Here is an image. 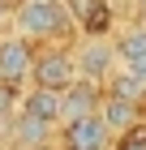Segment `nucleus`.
Returning <instances> with one entry per match:
<instances>
[{
  "label": "nucleus",
  "instance_id": "obj_1",
  "mask_svg": "<svg viewBox=\"0 0 146 150\" xmlns=\"http://www.w3.org/2000/svg\"><path fill=\"white\" fill-rule=\"evenodd\" d=\"M13 26L30 43H60V39H69L78 30L73 13L65 9V0H22L13 9Z\"/></svg>",
  "mask_w": 146,
  "mask_h": 150
},
{
  "label": "nucleus",
  "instance_id": "obj_2",
  "mask_svg": "<svg viewBox=\"0 0 146 150\" xmlns=\"http://www.w3.org/2000/svg\"><path fill=\"white\" fill-rule=\"evenodd\" d=\"M78 81V60L73 52L60 43L43 47V52H34V64H30V86H47V90H65Z\"/></svg>",
  "mask_w": 146,
  "mask_h": 150
},
{
  "label": "nucleus",
  "instance_id": "obj_3",
  "mask_svg": "<svg viewBox=\"0 0 146 150\" xmlns=\"http://www.w3.org/2000/svg\"><path fill=\"white\" fill-rule=\"evenodd\" d=\"M73 60H78V77L95 81V86H103V81L116 73V43L108 35H86L82 39V47L73 52Z\"/></svg>",
  "mask_w": 146,
  "mask_h": 150
},
{
  "label": "nucleus",
  "instance_id": "obj_4",
  "mask_svg": "<svg viewBox=\"0 0 146 150\" xmlns=\"http://www.w3.org/2000/svg\"><path fill=\"white\" fill-rule=\"evenodd\" d=\"M60 129V137L56 146L60 150H108L112 146V133H108V125L99 120V112H90V116H78V120H65Z\"/></svg>",
  "mask_w": 146,
  "mask_h": 150
},
{
  "label": "nucleus",
  "instance_id": "obj_5",
  "mask_svg": "<svg viewBox=\"0 0 146 150\" xmlns=\"http://www.w3.org/2000/svg\"><path fill=\"white\" fill-rule=\"evenodd\" d=\"M30 64H34V43L22 35H4L0 39V86H22L30 81Z\"/></svg>",
  "mask_w": 146,
  "mask_h": 150
},
{
  "label": "nucleus",
  "instance_id": "obj_6",
  "mask_svg": "<svg viewBox=\"0 0 146 150\" xmlns=\"http://www.w3.org/2000/svg\"><path fill=\"white\" fill-rule=\"evenodd\" d=\"M99 103H103V86L78 77L73 86H65V90H60V125H65V120H78V116L99 112Z\"/></svg>",
  "mask_w": 146,
  "mask_h": 150
},
{
  "label": "nucleus",
  "instance_id": "obj_7",
  "mask_svg": "<svg viewBox=\"0 0 146 150\" xmlns=\"http://www.w3.org/2000/svg\"><path fill=\"white\" fill-rule=\"evenodd\" d=\"M99 120L108 125V133H112V137H120V133H129L133 125H142V103H129V99L103 94V103H99Z\"/></svg>",
  "mask_w": 146,
  "mask_h": 150
},
{
  "label": "nucleus",
  "instance_id": "obj_8",
  "mask_svg": "<svg viewBox=\"0 0 146 150\" xmlns=\"http://www.w3.org/2000/svg\"><path fill=\"white\" fill-rule=\"evenodd\" d=\"M116 60H120V69H133L137 77H146V22L120 30V39H116Z\"/></svg>",
  "mask_w": 146,
  "mask_h": 150
},
{
  "label": "nucleus",
  "instance_id": "obj_9",
  "mask_svg": "<svg viewBox=\"0 0 146 150\" xmlns=\"http://www.w3.org/2000/svg\"><path fill=\"white\" fill-rule=\"evenodd\" d=\"M65 9L73 13V22L82 26V35H108L112 0H65Z\"/></svg>",
  "mask_w": 146,
  "mask_h": 150
},
{
  "label": "nucleus",
  "instance_id": "obj_10",
  "mask_svg": "<svg viewBox=\"0 0 146 150\" xmlns=\"http://www.w3.org/2000/svg\"><path fill=\"white\" fill-rule=\"evenodd\" d=\"M56 137V125H47V120H39V116H30V112H22L17 107V120H13V142L22 150H30V146H43V142H52Z\"/></svg>",
  "mask_w": 146,
  "mask_h": 150
},
{
  "label": "nucleus",
  "instance_id": "obj_11",
  "mask_svg": "<svg viewBox=\"0 0 146 150\" xmlns=\"http://www.w3.org/2000/svg\"><path fill=\"white\" fill-rule=\"evenodd\" d=\"M22 112L39 116L47 125H60V90H47V86H30V94L22 99Z\"/></svg>",
  "mask_w": 146,
  "mask_h": 150
},
{
  "label": "nucleus",
  "instance_id": "obj_12",
  "mask_svg": "<svg viewBox=\"0 0 146 150\" xmlns=\"http://www.w3.org/2000/svg\"><path fill=\"white\" fill-rule=\"evenodd\" d=\"M103 94H116V99H129V103H146V77H137L133 69H116L103 81Z\"/></svg>",
  "mask_w": 146,
  "mask_h": 150
},
{
  "label": "nucleus",
  "instance_id": "obj_13",
  "mask_svg": "<svg viewBox=\"0 0 146 150\" xmlns=\"http://www.w3.org/2000/svg\"><path fill=\"white\" fill-rule=\"evenodd\" d=\"M112 142H116L112 150H146V120L133 125L129 133H120V137H112Z\"/></svg>",
  "mask_w": 146,
  "mask_h": 150
},
{
  "label": "nucleus",
  "instance_id": "obj_14",
  "mask_svg": "<svg viewBox=\"0 0 146 150\" xmlns=\"http://www.w3.org/2000/svg\"><path fill=\"white\" fill-rule=\"evenodd\" d=\"M133 9H137V22H146V0H133Z\"/></svg>",
  "mask_w": 146,
  "mask_h": 150
},
{
  "label": "nucleus",
  "instance_id": "obj_15",
  "mask_svg": "<svg viewBox=\"0 0 146 150\" xmlns=\"http://www.w3.org/2000/svg\"><path fill=\"white\" fill-rule=\"evenodd\" d=\"M9 22V4H4V0H0V26Z\"/></svg>",
  "mask_w": 146,
  "mask_h": 150
},
{
  "label": "nucleus",
  "instance_id": "obj_16",
  "mask_svg": "<svg viewBox=\"0 0 146 150\" xmlns=\"http://www.w3.org/2000/svg\"><path fill=\"white\" fill-rule=\"evenodd\" d=\"M30 150H60L56 142H43V146H30Z\"/></svg>",
  "mask_w": 146,
  "mask_h": 150
}]
</instances>
